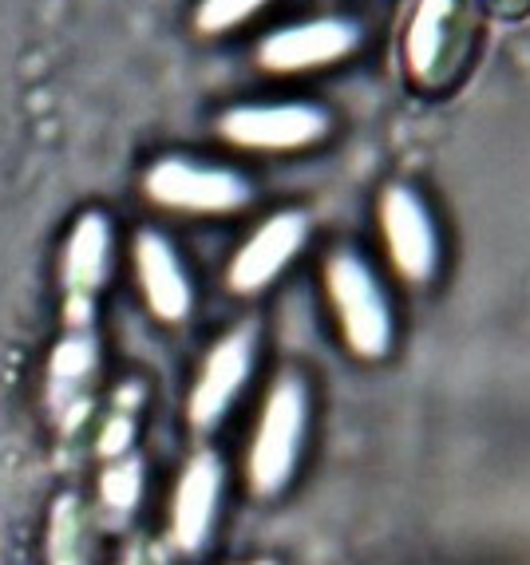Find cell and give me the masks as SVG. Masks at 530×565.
<instances>
[{
    "label": "cell",
    "instance_id": "cell-5",
    "mask_svg": "<svg viewBox=\"0 0 530 565\" xmlns=\"http://www.w3.org/2000/svg\"><path fill=\"white\" fill-rule=\"evenodd\" d=\"M222 135L246 151H301L329 135L317 104H246L222 115Z\"/></svg>",
    "mask_w": 530,
    "mask_h": 565
},
{
    "label": "cell",
    "instance_id": "cell-4",
    "mask_svg": "<svg viewBox=\"0 0 530 565\" xmlns=\"http://www.w3.org/2000/svg\"><path fill=\"white\" fill-rule=\"evenodd\" d=\"M147 194L159 206L190 214H230L250 202V182L226 167H206L190 159H159L147 170Z\"/></svg>",
    "mask_w": 530,
    "mask_h": 565
},
{
    "label": "cell",
    "instance_id": "cell-13",
    "mask_svg": "<svg viewBox=\"0 0 530 565\" xmlns=\"http://www.w3.org/2000/svg\"><path fill=\"white\" fill-rule=\"evenodd\" d=\"M92 367H95L92 340H67L64 349L56 352V360H52V399L56 404H72L80 387L87 384V376H92Z\"/></svg>",
    "mask_w": 530,
    "mask_h": 565
},
{
    "label": "cell",
    "instance_id": "cell-9",
    "mask_svg": "<svg viewBox=\"0 0 530 565\" xmlns=\"http://www.w3.org/2000/svg\"><path fill=\"white\" fill-rule=\"evenodd\" d=\"M219 499H222V462L210 451L194 455L187 462V471H182L171 507V534L179 542V550L194 554V550L206 546L214 519H219Z\"/></svg>",
    "mask_w": 530,
    "mask_h": 565
},
{
    "label": "cell",
    "instance_id": "cell-17",
    "mask_svg": "<svg viewBox=\"0 0 530 565\" xmlns=\"http://www.w3.org/2000/svg\"><path fill=\"white\" fill-rule=\"evenodd\" d=\"M127 435H131V424H127V419H119L115 427H107L104 444H99V451H104V455L124 451V447H127Z\"/></svg>",
    "mask_w": 530,
    "mask_h": 565
},
{
    "label": "cell",
    "instance_id": "cell-7",
    "mask_svg": "<svg viewBox=\"0 0 530 565\" xmlns=\"http://www.w3.org/2000/svg\"><path fill=\"white\" fill-rule=\"evenodd\" d=\"M305 237H309V222L297 210H282V214L265 217L262 226L246 237V245L234 254V262H230V289L262 292L285 265L301 254Z\"/></svg>",
    "mask_w": 530,
    "mask_h": 565
},
{
    "label": "cell",
    "instance_id": "cell-11",
    "mask_svg": "<svg viewBox=\"0 0 530 565\" xmlns=\"http://www.w3.org/2000/svg\"><path fill=\"white\" fill-rule=\"evenodd\" d=\"M107 262H112V230L104 214H84L80 226L72 230L64 249V285L76 297H87L92 289L104 285Z\"/></svg>",
    "mask_w": 530,
    "mask_h": 565
},
{
    "label": "cell",
    "instance_id": "cell-2",
    "mask_svg": "<svg viewBox=\"0 0 530 565\" xmlns=\"http://www.w3.org/2000/svg\"><path fill=\"white\" fill-rule=\"evenodd\" d=\"M305 427H309V392L297 376H282L269 387L250 439L246 475L257 499H274L289 487L305 447Z\"/></svg>",
    "mask_w": 530,
    "mask_h": 565
},
{
    "label": "cell",
    "instance_id": "cell-18",
    "mask_svg": "<svg viewBox=\"0 0 530 565\" xmlns=\"http://www.w3.org/2000/svg\"><path fill=\"white\" fill-rule=\"evenodd\" d=\"M250 565H274V562H250Z\"/></svg>",
    "mask_w": 530,
    "mask_h": 565
},
{
    "label": "cell",
    "instance_id": "cell-15",
    "mask_svg": "<svg viewBox=\"0 0 530 565\" xmlns=\"http://www.w3.org/2000/svg\"><path fill=\"white\" fill-rule=\"evenodd\" d=\"M47 550H52V565H84V554H80V510L72 499H60L56 514H52Z\"/></svg>",
    "mask_w": 530,
    "mask_h": 565
},
{
    "label": "cell",
    "instance_id": "cell-3",
    "mask_svg": "<svg viewBox=\"0 0 530 565\" xmlns=\"http://www.w3.org/2000/svg\"><path fill=\"white\" fill-rule=\"evenodd\" d=\"M380 237L389 249L392 269L400 274V281L407 285H427L439 269V230L436 217L427 210V202L420 199L412 186H389L380 194Z\"/></svg>",
    "mask_w": 530,
    "mask_h": 565
},
{
    "label": "cell",
    "instance_id": "cell-16",
    "mask_svg": "<svg viewBox=\"0 0 530 565\" xmlns=\"http://www.w3.org/2000/svg\"><path fill=\"white\" fill-rule=\"evenodd\" d=\"M139 487H142V475L135 462H127V467H112V471L104 475V499L112 502V507L127 510L135 507V499H139Z\"/></svg>",
    "mask_w": 530,
    "mask_h": 565
},
{
    "label": "cell",
    "instance_id": "cell-1",
    "mask_svg": "<svg viewBox=\"0 0 530 565\" xmlns=\"http://www.w3.org/2000/svg\"><path fill=\"white\" fill-rule=\"evenodd\" d=\"M325 292H329L341 337L357 360H380L389 356L396 321L384 285L369 269V262L352 249H337L325 262Z\"/></svg>",
    "mask_w": 530,
    "mask_h": 565
},
{
    "label": "cell",
    "instance_id": "cell-12",
    "mask_svg": "<svg viewBox=\"0 0 530 565\" xmlns=\"http://www.w3.org/2000/svg\"><path fill=\"white\" fill-rule=\"evenodd\" d=\"M452 9H455V0H420L416 12H412V24H407V36H404V56L416 79H427L436 72L439 56H444V44H447Z\"/></svg>",
    "mask_w": 530,
    "mask_h": 565
},
{
    "label": "cell",
    "instance_id": "cell-6",
    "mask_svg": "<svg viewBox=\"0 0 530 565\" xmlns=\"http://www.w3.org/2000/svg\"><path fill=\"white\" fill-rule=\"evenodd\" d=\"M360 24L344 17H321L305 24H285L257 44V60L269 72H312V67L337 64L360 47Z\"/></svg>",
    "mask_w": 530,
    "mask_h": 565
},
{
    "label": "cell",
    "instance_id": "cell-8",
    "mask_svg": "<svg viewBox=\"0 0 530 565\" xmlns=\"http://www.w3.org/2000/svg\"><path fill=\"white\" fill-rule=\"evenodd\" d=\"M254 367V329H234L214 344L199 372V384L190 392V424L214 427L230 412Z\"/></svg>",
    "mask_w": 530,
    "mask_h": 565
},
{
    "label": "cell",
    "instance_id": "cell-10",
    "mask_svg": "<svg viewBox=\"0 0 530 565\" xmlns=\"http://www.w3.org/2000/svg\"><path fill=\"white\" fill-rule=\"evenodd\" d=\"M135 269H139L142 292H147V305L159 321H182L194 305V289H190V277L182 269L174 245L167 242L155 230H142L135 237Z\"/></svg>",
    "mask_w": 530,
    "mask_h": 565
},
{
    "label": "cell",
    "instance_id": "cell-14",
    "mask_svg": "<svg viewBox=\"0 0 530 565\" xmlns=\"http://www.w3.org/2000/svg\"><path fill=\"white\" fill-rule=\"evenodd\" d=\"M265 4H269V0H202L199 12H194V24H199V32H206V36H219V32L246 24Z\"/></svg>",
    "mask_w": 530,
    "mask_h": 565
}]
</instances>
